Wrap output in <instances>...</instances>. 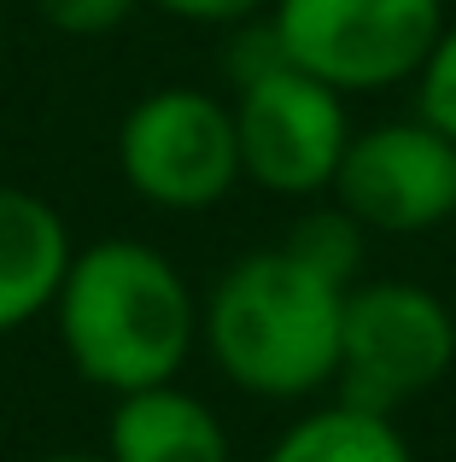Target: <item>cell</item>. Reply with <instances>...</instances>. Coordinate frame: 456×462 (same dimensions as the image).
<instances>
[{
  "instance_id": "8",
  "label": "cell",
  "mask_w": 456,
  "mask_h": 462,
  "mask_svg": "<svg viewBox=\"0 0 456 462\" xmlns=\"http://www.w3.org/2000/svg\"><path fill=\"white\" fill-rule=\"evenodd\" d=\"M70 258L77 246L59 205L30 188H0V334H18L23 322L53 310Z\"/></svg>"
},
{
  "instance_id": "6",
  "label": "cell",
  "mask_w": 456,
  "mask_h": 462,
  "mask_svg": "<svg viewBox=\"0 0 456 462\" xmlns=\"http://www.w3.org/2000/svg\"><path fill=\"white\" fill-rule=\"evenodd\" d=\"M240 176L275 199H316L333 188L351 147V112L333 82L310 77L293 59H275L258 77L234 82Z\"/></svg>"
},
{
  "instance_id": "10",
  "label": "cell",
  "mask_w": 456,
  "mask_h": 462,
  "mask_svg": "<svg viewBox=\"0 0 456 462\" xmlns=\"http://www.w3.org/2000/svg\"><path fill=\"white\" fill-rule=\"evenodd\" d=\"M263 462H415V451L404 439L398 416H380V410L333 398V404L298 416L269 445Z\"/></svg>"
},
{
  "instance_id": "9",
  "label": "cell",
  "mask_w": 456,
  "mask_h": 462,
  "mask_svg": "<svg viewBox=\"0 0 456 462\" xmlns=\"http://www.w3.org/2000/svg\"><path fill=\"white\" fill-rule=\"evenodd\" d=\"M112 462H228V428L199 393L176 381L117 393L105 421Z\"/></svg>"
},
{
  "instance_id": "14",
  "label": "cell",
  "mask_w": 456,
  "mask_h": 462,
  "mask_svg": "<svg viewBox=\"0 0 456 462\" xmlns=\"http://www.w3.org/2000/svg\"><path fill=\"white\" fill-rule=\"evenodd\" d=\"M141 6L164 12V18L199 23V30H228V23H246L258 12H269V0H141Z\"/></svg>"
},
{
  "instance_id": "5",
  "label": "cell",
  "mask_w": 456,
  "mask_h": 462,
  "mask_svg": "<svg viewBox=\"0 0 456 462\" xmlns=\"http://www.w3.org/2000/svg\"><path fill=\"white\" fill-rule=\"evenodd\" d=\"M269 30L310 77L380 94L415 82L445 30V0H269Z\"/></svg>"
},
{
  "instance_id": "3",
  "label": "cell",
  "mask_w": 456,
  "mask_h": 462,
  "mask_svg": "<svg viewBox=\"0 0 456 462\" xmlns=\"http://www.w3.org/2000/svg\"><path fill=\"white\" fill-rule=\"evenodd\" d=\"M456 369V310L415 282H351L333 386L345 404L398 416Z\"/></svg>"
},
{
  "instance_id": "11",
  "label": "cell",
  "mask_w": 456,
  "mask_h": 462,
  "mask_svg": "<svg viewBox=\"0 0 456 462\" xmlns=\"http://www.w3.org/2000/svg\"><path fill=\"white\" fill-rule=\"evenodd\" d=\"M287 252H293L298 263H310L316 275H328V282L351 287L363 282V252H369V228L357 223L351 211H345L340 199L333 205H316V211H305L293 223V235L281 240Z\"/></svg>"
},
{
  "instance_id": "15",
  "label": "cell",
  "mask_w": 456,
  "mask_h": 462,
  "mask_svg": "<svg viewBox=\"0 0 456 462\" xmlns=\"http://www.w3.org/2000/svg\"><path fill=\"white\" fill-rule=\"evenodd\" d=\"M41 462H112L105 451H53V457H41Z\"/></svg>"
},
{
  "instance_id": "13",
  "label": "cell",
  "mask_w": 456,
  "mask_h": 462,
  "mask_svg": "<svg viewBox=\"0 0 456 462\" xmlns=\"http://www.w3.org/2000/svg\"><path fill=\"white\" fill-rule=\"evenodd\" d=\"M141 0H35L47 30L59 35H77V42H94V35H112L135 18Z\"/></svg>"
},
{
  "instance_id": "4",
  "label": "cell",
  "mask_w": 456,
  "mask_h": 462,
  "mask_svg": "<svg viewBox=\"0 0 456 462\" xmlns=\"http://www.w3.org/2000/svg\"><path fill=\"white\" fill-rule=\"evenodd\" d=\"M117 176L152 211H211L240 188L234 106L211 88H152L117 124Z\"/></svg>"
},
{
  "instance_id": "12",
  "label": "cell",
  "mask_w": 456,
  "mask_h": 462,
  "mask_svg": "<svg viewBox=\"0 0 456 462\" xmlns=\"http://www.w3.org/2000/svg\"><path fill=\"white\" fill-rule=\"evenodd\" d=\"M415 117H427L439 135L456 141V18H445L433 53L415 70Z\"/></svg>"
},
{
  "instance_id": "7",
  "label": "cell",
  "mask_w": 456,
  "mask_h": 462,
  "mask_svg": "<svg viewBox=\"0 0 456 462\" xmlns=\"http://www.w3.org/2000/svg\"><path fill=\"white\" fill-rule=\"evenodd\" d=\"M328 193L369 235H433L456 217V141L427 117H392L363 135L351 129Z\"/></svg>"
},
{
  "instance_id": "2",
  "label": "cell",
  "mask_w": 456,
  "mask_h": 462,
  "mask_svg": "<svg viewBox=\"0 0 456 462\" xmlns=\"http://www.w3.org/2000/svg\"><path fill=\"white\" fill-rule=\"evenodd\" d=\"M345 287L287 246L234 258L199 305V339L228 386L251 398H310L333 386Z\"/></svg>"
},
{
  "instance_id": "1",
  "label": "cell",
  "mask_w": 456,
  "mask_h": 462,
  "mask_svg": "<svg viewBox=\"0 0 456 462\" xmlns=\"http://www.w3.org/2000/svg\"><path fill=\"white\" fill-rule=\"evenodd\" d=\"M53 328L77 381L100 393L176 381L199 346V299L147 240H94L53 293Z\"/></svg>"
}]
</instances>
